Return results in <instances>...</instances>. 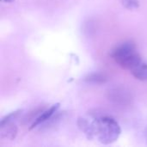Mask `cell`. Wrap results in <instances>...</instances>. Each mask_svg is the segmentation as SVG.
<instances>
[{
    "label": "cell",
    "instance_id": "1",
    "mask_svg": "<svg viewBox=\"0 0 147 147\" xmlns=\"http://www.w3.org/2000/svg\"><path fill=\"white\" fill-rule=\"evenodd\" d=\"M93 128L95 137L104 145L115 142L121 133L118 122L109 116L100 117L93 121Z\"/></svg>",
    "mask_w": 147,
    "mask_h": 147
},
{
    "label": "cell",
    "instance_id": "2",
    "mask_svg": "<svg viewBox=\"0 0 147 147\" xmlns=\"http://www.w3.org/2000/svg\"><path fill=\"white\" fill-rule=\"evenodd\" d=\"M112 59L123 69L132 71L142 63V59L137 52L133 41H126L115 48L110 53Z\"/></svg>",
    "mask_w": 147,
    "mask_h": 147
},
{
    "label": "cell",
    "instance_id": "3",
    "mask_svg": "<svg viewBox=\"0 0 147 147\" xmlns=\"http://www.w3.org/2000/svg\"><path fill=\"white\" fill-rule=\"evenodd\" d=\"M59 107V103H56V104L53 105L51 108H49L48 109L43 111V112H42L35 120H34V121L32 123L31 127H29V130H32V129H34V127H38L39 125H41V124H43L44 122H46L47 121H48V120H49L56 112H57Z\"/></svg>",
    "mask_w": 147,
    "mask_h": 147
},
{
    "label": "cell",
    "instance_id": "4",
    "mask_svg": "<svg viewBox=\"0 0 147 147\" xmlns=\"http://www.w3.org/2000/svg\"><path fill=\"white\" fill-rule=\"evenodd\" d=\"M17 134V127L13 121L0 125V137L9 140H13Z\"/></svg>",
    "mask_w": 147,
    "mask_h": 147
},
{
    "label": "cell",
    "instance_id": "5",
    "mask_svg": "<svg viewBox=\"0 0 147 147\" xmlns=\"http://www.w3.org/2000/svg\"><path fill=\"white\" fill-rule=\"evenodd\" d=\"M109 100L113 101L115 103L118 104H125L127 102V101H129L130 96L127 94V92H126L123 90H120V89H115V90H111L109 92Z\"/></svg>",
    "mask_w": 147,
    "mask_h": 147
},
{
    "label": "cell",
    "instance_id": "6",
    "mask_svg": "<svg viewBox=\"0 0 147 147\" xmlns=\"http://www.w3.org/2000/svg\"><path fill=\"white\" fill-rule=\"evenodd\" d=\"M78 126L79 129L85 134V135L89 140H92L95 137L93 121H90L86 118H79L78 120Z\"/></svg>",
    "mask_w": 147,
    "mask_h": 147
},
{
    "label": "cell",
    "instance_id": "7",
    "mask_svg": "<svg viewBox=\"0 0 147 147\" xmlns=\"http://www.w3.org/2000/svg\"><path fill=\"white\" fill-rule=\"evenodd\" d=\"M134 77L140 81L147 82V64L141 63L131 71Z\"/></svg>",
    "mask_w": 147,
    "mask_h": 147
},
{
    "label": "cell",
    "instance_id": "8",
    "mask_svg": "<svg viewBox=\"0 0 147 147\" xmlns=\"http://www.w3.org/2000/svg\"><path fill=\"white\" fill-rule=\"evenodd\" d=\"M84 81L93 84H102L108 82V78L102 73H92L85 77Z\"/></svg>",
    "mask_w": 147,
    "mask_h": 147
},
{
    "label": "cell",
    "instance_id": "9",
    "mask_svg": "<svg viewBox=\"0 0 147 147\" xmlns=\"http://www.w3.org/2000/svg\"><path fill=\"white\" fill-rule=\"evenodd\" d=\"M22 113V110H16L15 112H12L10 114H9L8 115L4 116L2 120H1V122H0V125L1 124H4V123H7V122H9V121H13L15 119H16L19 115Z\"/></svg>",
    "mask_w": 147,
    "mask_h": 147
},
{
    "label": "cell",
    "instance_id": "10",
    "mask_svg": "<svg viewBox=\"0 0 147 147\" xmlns=\"http://www.w3.org/2000/svg\"><path fill=\"white\" fill-rule=\"evenodd\" d=\"M121 3L123 6L128 9H135L140 6L139 0H121Z\"/></svg>",
    "mask_w": 147,
    "mask_h": 147
},
{
    "label": "cell",
    "instance_id": "11",
    "mask_svg": "<svg viewBox=\"0 0 147 147\" xmlns=\"http://www.w3.org/2000/svg\"><path fill=\"white\" fill-rule=\"evenodd\" d=\"M145 138H146V140L147 142V127L146 128V130H145Z\"/></svg>",
    "mask_w": 147,
    "mask_h": 147
},
{
    "label": "cell",
    "instance_id": "12",
    "mask_svg": "<svg viewBox=\"0 0 147 147\" xmlns=\"http://www.w3.org/2000/svg\"><path fill=\"white\" fill-rule=\"evenodd\" d=\"M2 1H3V2H6V3H11V2H13L14 0H2Z\"/></svg>",
    "mask_w": 147,
    "mask_h": 147
}]
</instances>
